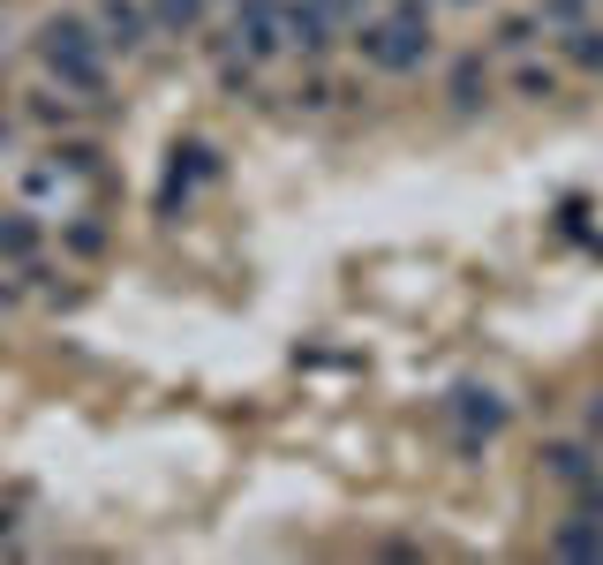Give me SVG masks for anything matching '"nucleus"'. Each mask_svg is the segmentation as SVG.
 <instances>
[{
  "instance_id": "1",
  "label": "nucleus",
  "mask_w": 603,
  "mask_h": 565,
  "mask_svg": "<svg viewBox=\"0 0 603 565\" xmlns=\"http://www.w3.org/2000/svg\"><path fill=\"white\" fill-rule=\"evenodd\" d=\"M355 46H362V61H370V68L408 76V68H423V61H431V23H423V8H393V15H385V23H370Z\"/></svg>"
},
{
  "instance_id": "2",
  "label": "nucleus",
  "mask_w": 603,
  "mask_h": 565,
  "mask_svg": "<svg viewBox=\"0 0 603 565\" xmlns=\"http://www.w3.org/2000/svg\"><path fill=\"white\" fill-rule=\"evenodd\" d=\"M38 53L53 61L61 91H84V99H99V91H106V68H99V38H91L76 15L46 23V30H38Z\"/></svg>"
},
{
  "instance_id": "7",
  "label": "nucleus",
  "mask_w": 603,
  "mask_h": 565,
  "mask_svg": "<svg viewBox=\"0 0 603 565\" xmlns=\"http://www.w3.org/2000/svg\"><path fill=\"white\" fill-rule=\"evenodd\" d=\"M543 460H551L559 483H589V475H596V452H589V445H551Z\"/></svg>"
},
{
  "instance_id": "10",
  "label": "nucleus",
  "mask_w": 603,
  "mask_h": 565,
  "mask_svg": "<svg viewBox=\"0 0 603 565\" xmlns=\"http://www.w3.org/2000/svg\"><path fill=\"white\" fill-rule=\"evenodd\" d=\"M30 242H38V234H30V219H23V211H0V257H8V265H23V257H30Z\"/></svg>"
},
{
  "instance_id": "15",
  "label": "nucleus",
  "mask_w": 603,
  "mask_h": 565,
  "mask_svg": "<svg viewBox=\"0 0 603 565\" xmlns=\"http://www.w3.org/2000/svg\"><path fill=\"white\" fill-rule=\"evenodd\" d=\"M543 23H559V30H574V23H581V0H543Z\"/></svg>"
},
{
  "instance_id": "8",
  "label": "nucleus",
  "mask_w": 603,
  "mask_h": 565,
  "mask_svg": "<svg viewBox=\"0 0 603 565\" xmlns=\"http://www.w3.org/2000/svg\"><path fill=\"white\" fill-rule=\"evenodd\" d=\"M566 61L574 68H603V23H574L566 30Z\"/></svg>"
},
{
  "instance_id": "5",
  "label": "nucleus",
  "mask_w": 603,
  "mask_h": 565,
  "mask_svg": "<svg viewBox=\"0 0 603 565\" xmlns=\"http://www.w3.org/2000/svg\"><path fill=\"white\" fill-rule=\"evenodd\" d=\"M446 99L460 106V114H475V106L490 99V68H483V53H467V61H452V76H446Z\"/></svg>"
},
{
  "instance_id": "4",
  "label": "nucleus",
  "mask_w": 603,
  "mask_h": 565,
  "mask_svg": "<svg viewBox=\"0 0 603 565\" xmlns=\"http://www.w3.org/2000/svg\"><path fill=\"white\" fill-rule=\"evenodd\" d=\"M234 46H242V53H249V61H265V53H272V46H280V15H272V8H265V0H249V8H242V15H234Z\"/></svg>"
},
{
  "instance_id": "6",
  "label": "nucleus",
  "mask_w": 603,
  "mask_h": 565,
  "mask_svg": "<svg viewBox=\"0 0 603 565\" xmlns=\"http://www.w3.org/2000/svg\"><path fill=\"white\" fill-rule=\"evenodd\" d=\"M452 415L475 429V437H490V429L505 423V400H498V393H483V385H460V393H452Z\"/></svg>"
},
{
  "instance_id": "3",
  "label": "nucleus",
  "mask_w": 603,
  "mask_h": 565,
  "mask_svg": "<svg viewBox=\"0 0 603 565\" xmlns=\"http://www.w3.org/2000/svg\"><path fill=\"white\" fill-rule=\"evenodd\" d=\"M99 30H106L99 46H121V53H137V46L151 38V30H144V8H137V0H99Z\"/></svg>"
},
{
  "instance_id": "9",
  "label": "nucleus",
  "mask_w": 603,
  "mask_h": 565,
  "mask_svg": "<svg viewBox=\"0 0 603 565\" xmlns=\"http://www.w3.org/2000/svg\"><path fill=\"white\" fill-rule=\"evenodd\" d=\"M513 91H521L528 106H543V99H559V68H536V61H528V68H513Z\"/></svg>"
},
{
  "instance_id": "11",
  "label": "nucleus",
  "mask_w": 603,
  "mask_h": 565,
  "mask_svg": "<svg viewBox=\"0 0 603 565\" xmlns=\"http://www.w3.org/2000/svg\"><path fill=\"white\" fill-rule=\"evenodd\" d=\"M536 30H543V15H513V23H498V46H505V53H528Z\"/></svg>"
},
{
  "instance_id": "13",
  "label": "nucleus",
  "mask_w": 603,
  "mask_h": 565,
  "mask_svg": "<svg viewBox=\"0 0 603 565\" xmlns=\"http://www.w3.org/2000/svg\"><path fill=\"white\" fill-rule=\"evenodd\" d=\"M151 15H158L166 30H189V23H196L204 8H196V0H151Z\"/></svg>"
},
{
  "instance_id": "14",
  "label": "nucleus",
  "mask_w": 603,
  "mask_h": 565,
  "mask_svg": "<svg viewBox=\"0 0 603 565\" xmlns=\"http://www.w3.org/2000/svg\"><path fill=\"white\" fill-rule=\"evenodd\" d=\"M68 249H76V257H99V249H106V227H91V219L68 227Z\"/></svg>"
},
{
  "instance_id": "12",
  "label": "nucleus",
  "mask_w": 603,
  "mask_h": 565,
  "mask_svg": "<svg viewBox=\"0 0 603 565\" xmlns=\"http://www.w3.org/2000/svg\"><path fill=\"white\" fill-rule=\"evenodd\" d=\"M559 551L566 558H603V528H559Z\"/></svg>"
}]
</instances>
